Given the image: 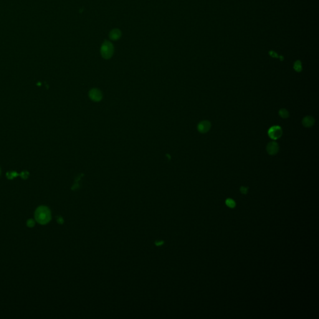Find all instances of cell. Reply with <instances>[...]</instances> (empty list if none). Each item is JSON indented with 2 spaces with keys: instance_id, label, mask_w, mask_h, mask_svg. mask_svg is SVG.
<instances>
[{
  "instance_id": "obj_1",
  "label": "cell",
  "mask_w": 319,
  "mask_h": 319,
  "mask_svg": "<svg viewBox=\"0 0 319 319\" xmlns=\"http://www.w3.org/2000/svg\"><path fill=\"white\" fill-rule=\"evenodd\" d=\"M34 217L39 224L42 225L46 224L51 219L50 211L47 207L40 206L35 211Z\"/></svg>"
},
{
  "instance_id": "obj_2",
  "label": "cell",
  "mask_w": 319,
  "mask_h": 319,
  "mask_svg": "<svg viewBox=\"0 0 319 319\" xmlns=\"http://www.w3.org/2000/svg\"><path fill=\"white\" fill-rule=\"evenodd\" d=\"M113 52L114 47L112 42L108 40H105L102 43L100 48V53L102 57L105 59H108L112 57L113 54Z\"/></svg>"
},
{
  "instance_id": "obj_3",
  "label": "cell",
  "mask_w": 319,
  "mask_h": 319,
  "mask_svg": "<svg viewBox=\"0 0 319 319\" xmlns=\"http://www.w3.org/2000/svg\"><path fill=\"white\" fill-rule=\"evenodd\" d=\"M282 130L280 126H272L268 130L269 136L273 140H277L279 138L282 136Z\"/></svg>"
},
{
  "instance_id": "obj_4",
  "label": "cell",
  "mask_w": 319,
  "mask_h": 319,
  "mask_svg": "<svg viewBox=\"0 0 319 319\" xmlns=\"http://www.w3.org/2000/svg\"><path fill=\"white\" fill-rule=\"evenodd\" d=\"M211 123L207 120H204L199 122L198 125V130L202 133H207L211 128Z\"/></svg>"
},
{
  "instance_id": "obj_5",
  "label": "cell",
  "mask_w": 319,
  "mask_h": 319,
  "mask_svg": "<svg viewBox=\"0 0 319 319\" xmlns=\"http://www.w3.org/2000/svg\"><path fill=\"white\" fill-rule=\"evenodd\" d=\"M267 151L269 155H274L277 153L279 150V146L277 143L275 141H271L267 145Z\"/></svg>"
},
{
  "instance_id": "obj_6",
  "label": "cell",
  "mask_w": 319,
  "mask_h": 319,
  "mask_svg": "<svg viewBox=\"0 0 319 319\" xmlns=\"http://www.w3.org/2000/svg\"><path fill=\"white\" fill-rule=\"evenodd\" d=\"M89 97H90V98L95 101V102H98V101H100L102 98V93L100 92V91L98 89H96V88H93L92 90H91L89 92Z\"/></svg>"
},
{
  "instance_id": "obj_7",
  "label": "cell",
  "mask_w": 319,
  "mask_h": 319,
  "mask_svg": "<svg viewBox=\"0 0 319 319\" xmlns=\"http://www.w3.org/2000/svg\"><path fill=\"white\" fill-rule=\"evenodd\" d=\"M121 36V32L119 29H113L109 33V37L111 40H117Z\"/></svg>"
},
{
  "instance_id": "obj_8",
  "label": "cell",
  "mask_w": 319,
  "mask_h": 319,
  "mask_svg": "<svg viewBox=\"0 0 319 319\" xmlns=\"http://www.w3.org/2000/svg\"><path fill=\"white\" fill-rule=\"evenodd\" d=\"M315 123L314 118L311 116H307L302 120V124L305 127H310L313 125Z\"/></svg>"
},
{
  "instance_id": "obj_9",
  "label": "cell",
  "mask_w": 319,
  "mask_h": 319,
  "mask_svg": "<svg viewBox=\"0 0 319 319\" xmlns=\"http://www.w3.org/2000/svg\"><path fill=\"white\" fill-rule=\"evenodd\" d=\"M293 69L297 72H301L302 71V63H301V62L300 60H298L295 62V63L293 64Z\"/></svg>"
},
{
  "instance_id": "obj_10",
  "label": "cell",
  "mask_w": 319,
  "mask_h": 319,
  "mask_svg": "<svg viewBox=\"0 0 319 319\" xmlns=\"http://www.w3.org/2000/svg\"><path fill=\"white\" fill-rule=\"evenodd\" d=\"M279 115L282 118H287L289 116L288 112L286 109H285V108L280 109L279 110Z\"/></svg>"
},
{
  "instance_id": "obj_11",
  "label": "cell",
  "mask_w": 319,
  "mask_h": 319,
  "mask_svg": "<svg viewBox=\"0 0 319 319\" xmlns=\"http://www.w3.org/2000/svg\"><path fill=\"white\" fill-rule=\"evenodd\" d=\"M226 204L227 206L230 207H234L236 206V202L232 199H227L226 201Z\"/></svg>"
},
{
  "instance_id": "obj_12",
  "label": "cell",
  "mask_w": 319,
  "mask_h": 319,
  "mask_svg": "<svg viewBox=\"0 0 319 319\" xmlns=\"http://www.w3.org/2000/svg\"><path fill=\"white\" fill-rule=\"evenodd\" d=\"M35 225V221L34 219H29L27 220V226L29 227H34Z\"/></svg>"
},
{
  "instance_id": "obj_13",
  "label": "cell",
  "mask_w": 319,
  "mask_h": 319,
  "mask_svg": "<svg viewBox=\"0 0 319 319\" xmlns=\"http://www.w3.org/2000/svg\"><path fill=\"white\" fill-rule=\"evenodd\" d=\"M240 192H241L242 194H245L247 193L248 188H246V187H244V186H242V187L240 188Z\"/></svg>"
},
{
  "instance_id": "obj_14",
  "label": "cell",
  "mask_w": 319,
  "mask_h": 319,
  "mask_svg": "<svg viewBox=\"0 0 319 319\" xmlns=\"http://www.w3.org/2000/svg\"><path fill=\"white\" fill-rule=\"evenodd\" d=\"M269 54H270L272 57H279V55H277V54L275 52H274V51H270V52H269Z\"/></svg>"
}]
</instances>
